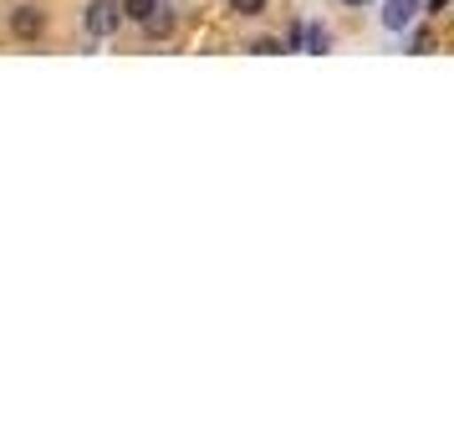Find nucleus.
I'll list each match as a JSON object with an SVG mask.
<instances>
[{
    "mask_svg": "<svg viewBox=\"0 0 454 439\" xmlns=\"http://www.w3.org/2000/svg\"><path fill=\"white\" fill-rule=\"evenodd\" d=\"M42 16H36V11H16V16H11V31H16V36H21V42H36V36H42Z\"/></svg>",
    "mask_w": 454,
    "mask_h": 439,
    "instance_id": "3",
    "label": "nucleus"
},
{
    "mask_svg": "<svg viewBox=\"0 0 454 439\" xmlns=\"http://www.w3.org/2000/svg\"><path fill=\"white\" fill-rule=\"evenodd\" d=\"M348 5H368V0H348Z\"/></svg>",
    "mask_w": 454,
    "mask_h": 439,
    "instance_id": "9",
    "label": "nucleus"
},
{
    "mask_svg": "<svg viewBox=\"0 0 454 439\" xmlns=\"http://www.w3.org/2000/svg\"><path fill=\"white\" fill-rule=\"evenodd\" d=\"M444 5H454V0H434V11H444Z\"/></svg>",
    "mask_w": 454,
    "mask_h": 439,
    "instance_id": "8",
    "label": "nucleus"
},
{
    "mask_svg": "<svg viewBox=\"0 0 454 439\" xmlns=\"http://www.w3.org/2000/svg\"><path fill=\"white\" fill-rule=\"evenodd\" d=\"M148 31H153V36H168V26H174V16H168V11H153V16H148Z\"/></svg>",
    "mask_w": 454,
    "mask_h": 439,
    "instance_id": "6",
    "label": "nucleus"
},
{
    "mask_svg": "<svg viewBox=\"0 0 454 439\" xmlns=\"http://www.w3.org/2000/svg\"><path fill=\"white\" fill-rule=\"evenodd\" d=\"M123 11L133 16V21H148V16L159 11V0H123Z\"/></svg>",
    "mask_w": 454,
    "mask_h": 439,
    "instance_id": "5",
    "label": "nucleus"
},
{
    "mask_svg": "<svg viewBox=\"0 0 454 439\" xmlns=\"http://www.w3.org/2000/svg\"><path fill=\"white\" fill-rule=\"evenodd\" d=\"M413 16H419V0H388V5H383V26H388V31H403Z\"/></svg>",
    "mask_w": 454,
    "mask_h": 439,
    "instance_id": "2",
    "label": "nucleus"
},
{
    "mask_svg": "<svg viewBox=\"0 0 454 439\" xmlns=\"http://www.w3.org/2000/svg\"><path fill=\"white\" fill-rule=\"evenodd\" d=\"M230 5H235L240 16H261V5H266V0H230Z\"/></svg>",
    "mask_w": 454,
    "mask_h": 439,
    "instance_id": "7",
    "label": "nucleus"
},
{
    "mask_svg": "<svg viewBox=\"0 0 454 439\" xmlns=\"http://www.w3.org/2000/svg\"><path fill=\"white\" fill-rule=\"evenodd\" d=\"M123 16L128 11H118L113 0H92V5H87V31H92V36H113Z\"/></svg>",
    "mask_w": 454,
    "mask_h": 439,
    "instance_id": "1",
    "label": "nucleus"
},
{
    "mask_svg": "<svg viewBox=\"0 0 454 439\" xmlns=\"http://www.w3.org/2000/svg\"><path fill=\"white\" fill-rule=\"evenodd\" d=\"M296 46H307V51H327V31H322V26H301V31H296Z\"/></svg>",
    "mask_w": 454,
    "mask_h": 439,
    "instance_id": "4",
    "label": "nucleus"
}]
</instances>
